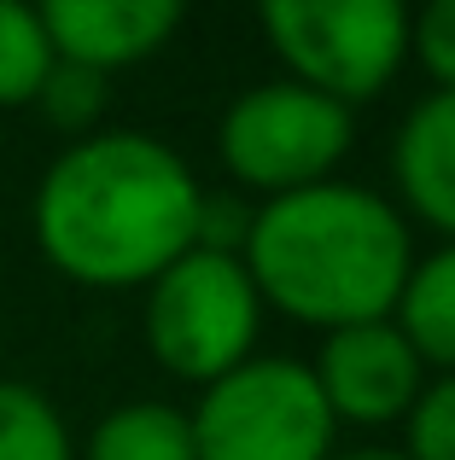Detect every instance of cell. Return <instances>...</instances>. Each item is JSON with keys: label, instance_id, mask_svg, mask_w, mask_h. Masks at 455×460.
Segmentation results:
<instances>
[{"label": "cell", "instance_id": "5b68a950", "mask_svg": "<svg viewBox=\"0 0 455 460\" xmlns=\"http://www.w3.org/2000/svg\"><path fill=\"white\" fill-rule=\"evenodd\" d=\"M356 146V117L292 76L245 88L217 123L222 169L257 199H286L298 187L333 181Z\"/></svg>", "mask_w": 455, "mask_h": 460}, {"label": "cell", "instance_id": "9a60e30c", "mask_svg": "<svg viewBox=\"0 0 455 460\" xmlns=\"http://www.w3.org/2000/svg\"><path fill=\"white\" fill-rule=\"evenodd\" d=\"M403 455L409 460H455V373L421 385L415 408L403 414Z\"/></svg>", "mask_w": 455, "mask_h": 460}, {"label": "cell", "instance_id": "30bf717a", "mask_svg": "<svg viewBox=\"0 0 455 460\" xmlns=\"http://www.w3.org/2000/svg\"><path fill=\"white\" fill-rule=\"evenodd\" d=\"M391 321H397V332L415 344V356L426 367L455 373V245H438L433 257H415Z\"/></svg>", "mask_w": 455, "mask_h": 460}, {"label": "cell", "instance_id": "3957f363", "mask_svg": "<svg viewBox=\"0 0 455 460\" xmlns=\"http://www.w3.org/2000/svg\"><path fill=\"white\" fill-rule=\"evenodd\" d=\"M147 349L170 379L182 385H217L239 361L257 356L263 332V297L251 286L245 262L222 251H187L158 280L147 286Z\"/></svg>", "mask_w": 455, "mask_h": 460}, {"label": "cell", "instance_id": "277c9868", "mask_svg": "<svg viewBox=\"0 0 455 460\" xmlns=\"http://www.w3.org/2000/svg\"><path fill=\"white\" fill-rule=\"evenodd\" d=\"M199 460H327L339 420L321 402L309 361L251 356L217 385H205L193 414Z\"/></svg>", "mask_w": 455, "mask_h": 460}, {"label": "cell", "instance_id": "4fadbf2b", "mask_svg": "<svg viewBox=\"0 0 455 460\" xmlns=\"http://www.w3.org/2000/svg\"><path fill=\"white\" fill-rule=\"evenodd\" d=\"M53 41L41 30V6L23 0H0V111L35 105L47 70H53Z\"/></svg>", "mask_w": 455, "mask_h": 460}, {"label": "cell", "instance_id": "8992f818", "mask_svg": "<svg viewBox=\"0 0 455 460\" xmlns=\"http://www.w3.org/2000/svg\"><path fill=\"white\" fill-rule=\"evenodd\" d=\"M263 35L286 76L344 111L379 100L409 58V12L397 0H274Z\"/></svg>", "mask_w": 455, "mask_h": 460}, {"label": "cell", "instance_id": "ac0fdd59", "mask_svg": "<svg viewBox=\"0 0 455 460\" xmlns=\"http://www.w3.org/2000/svg\"><path fill=\"white\" fill-rule=\"evenodd\" d=\"M327 460H409L403 449H379V443H362V449H333Z\"/></svg>", "mask_w": 455, "mask_h": 460}, {"label": "cell", "instance_id": "5bb4252c", "mask_svg": "<svg viewBox=\"0 0 455 460\" xmlns=\"http://www.w3.org/2000/svg\"><path fill=\"white\" fill-rule=\"evenodd\" d=\"M35 111H41L58 135L88 140L94 123L105 117V76H100V70H82V65H65V58H58V65L47 70L41 93H35Z\"/></svg>", "mask_w": 455, "mask_h": 460}, {"label": "cell", "instance_id": "8fae6325", "mask_svg": "<svg viewBox=\"0 0 455 460\" xmlns=\"http://www.w3.org/2000/svg\"><path fill=\"white\" fill-rule=\"evenodd\" d=\"M82 460H199L193 455V420L175 402H117L94 420Z\"/></svg>", "mask_w": 455, "mask_h": 460}, {"label": "cell", "instance_id": "7c38bea8", "mask_svg": "<svg viewBox=\"0 0 455 460\" xmlns=\"http://www.w3.org/2000/svg\"><path fill=\"white\" fill-rule=\"evenodd\" d=\"M0 460H76L65 414L23 379H0Z\"/></svg>", "mask_w": 455, "mask_h": 460}, {"label": "cell", "instance_id": "9c48e42d", "mask_svg": "<svg viewBox=\"0 0 455 460\" xmlns=\"http://www.w3.org/2000/svg\"><path fill=\"white\" fill-rule=\"evenodd\" d=\"M391 181L415 222L455 245V93H426L391 140Z\"/></svg>", "mask_w": 455, "mask_h": 460}, {"label": "cell", "instance_id": "ba28073f", "mask_svg": "<svg viewBox=\"0 0 455 460\" xmlns=\"http://www.w3.org/2000/svg\"><path fill=\"white\" fill-rule=\"evenodd\" d=\"M41 30L53 41V58L112 76L175 41L182 6L175 0H47Z\"/></svg>", "mask_w": 455, "mask_h": 460}, {"label": "cell", "instance_id": "7a4b0ae2", "mask_svg": "<svg viewBox=\"0 0 455 460\" xmlns=\"http://www.w3.org/2000/svg\"><path fill=\"white\" fill-rule=\"evenodd\" d=\"M245 262L263 309L286 321L339 332L356 321H386L415 269L409 216L374 187L316 181L251 210Z\"/></svg>", "mask_w": 455, "mask_h": 460}, {"label": "cell", "instance_id": "2e32d148", "mask_svg": "<svg viewBox=\"0 0 455 460\" xmlns=\"http://www.w3.org/2000/svg\"><path fill=\"white\" fill-rule=\"evenodd\" d=\"M409 58L433 76V93H455V0L409 12Z\"/></svg>", "mask_w": 455, "mask_h": 460}, {"label": "cell", "instance_id": "e0dca14e", "mask_svg": "<svg viewBox=\"0 0 455 460\" xmlns=\"http://www.w3.org/2000/svg\"><path fill=\"white\" fill-rule=\"evenodd\" d=\"M245 234H251V210H245V204L222 199V192H205L193 245L199 251H222V257H239V251H245Z\"/></svg>", "mask_w": 455, "mask_h": 460}, {"label": "cell", "instance_id": "52a82bcc", "mask_svg": "<svg viewBox=\"0 0 455 460\" xmlns=\"http://www.w3.org/2000/svg\"><path fill=\"white\" fill-rule=\"evenodd\" d=\"M321 385V402L339 426H397L415 408L426 385V361L415 356V344L397 332V321H356L339 332H321V349L309 361Z\"/></svg>", "mask_w": 455, "mask_h": 460}, {"label": "cell", "instance_id": "6da1fadb", "mask_svg": "<svg viewBox=\"0 0 455 460\" xmlns=\"http://www.w3.org/2000/svg\"><path fill=\"white\" fill-rule=\"evenodd\" d=\"M199 204L205 187L175 146L140 128H94L41 169L30 227L65 280L135 292L193 251Z\"/></svg>", "mask_w": 455, "mask_h": 460}]
</instances>
